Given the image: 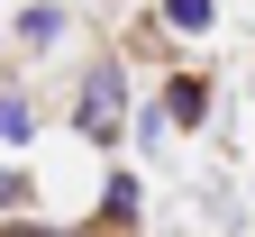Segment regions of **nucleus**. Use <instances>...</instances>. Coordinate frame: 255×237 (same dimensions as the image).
<instances>
[{
  "mask_svg": "<svg viewBox=\"0 0 255 237\" xmlns=\"http://www.w3.org/2000/svg\"><path fill=\"white\" fill-rule=\"evenodd\" d=\"M73 137H82V146H101V155L128 146V73H119V55H110V64H91V73L73 82Z\"/></svg>",
  "mask_w": 255,
  "mask_h": 237,
  "instance_id": "nucleus-1",
  "label": "nucleus"
},
{
  "mask_svg": "<svg viewBox=\"0 0 255 237\" xmlns=\"http://www.w3.org/2000/svg\"><path fill=\"white\" fill-rule=\"evenodd\" d=\"M137 174H128V164H110V174H101V201H91V228H101V237H128V228H137Z\"/></svg>",
  "mask_w": 255,
  "mask_h": 237,
  "instance_id": "nucleus-2",
  "label": "nucleus"
},
{
  "mask_svg": "<svg viewBox=\"0 0 255 237\" xmlns=\"http://www.w3.org/2000/svg\"><path fill=\"white\" fill-rule=\"evenodd\" d=\"M155 100H164V119H173V128H201V119H210V73H173Z\"/></svg>",
  "mask_w": 255,
  "mask_h": 237,
  "instance_id": "nucleus-3",
  "label": "nucleus"
},
{
  "mask_svg": "<svg viewBox=\"0 0 255 237\" xmlns=\"http://www.w3.org/2000/svg\"><path fill=\"white\" fill-rule=\"evenodd\" d=\"M9 37H18V46H55V37H64V9H55V0H37V9L9 18Z\"/></svg>",
  "mask_w": 255,
  "mask_h": 237,
  "instance_id": "nucleus-4",
  "label": "nucleus"
},
{
  "mask_svg": "<svg viewBox=\"0 0 255 237\" xmlns=\"http://www.w3.org/2000/svg\"><path fill=\"white\" fill-rule=\"evenodd\" d=\"M27 137H37V110H27V91L0 82V146H27Z\"/></svg>",
  "mask_w": 255,
  "mask_h": 237,
  "instance_id": "nucleus-5",
  "label": "nucleus"
},
{
  "mask_svg": "<svg viewBox=\"0 0 255 237\" xmlns=\"http://www.w3.org/2000/svg\"><path fill=\"white\" fill-rule=\"evenodd\" d=\"M210 18H219V0H164V27H173V37H201Z\"/></svg>",
  "mask_w": 255,
  "mask_h": 237,
  "instance_id": "nucleus-6",
  "label": "nucleus"
},
{
  "mask_svg": "<svg viewBox=\"0 0 255 237\" xmlns=\"http://www.w3.org/2000/svg\"><path fill=\"white\" fill-rule=\"evenodd\" d=\"M27 201H37V183H27V174H18V164H0V219H18V210H27Z\"/></svg>",
  "mask_w": 255,
  "mask_h": 237,
  "instance_id": "nucleus-7",
  "label": "nucleus"
},
{
  "mask_svg": "<svg viewBox=\"0 0 255 237\" xmlns=\"http://www.w3.org/2000/svg\"><path fill=\"white\" fill-rule=\"evenodd\" d=\"M0 237H82V228H55V219H0Z\"/></svg>",
  "mask_w": 255,
  "mask_h": 237,
  "instance_id": "nucleus-8",
  "label": "nucleus"
}]
</instances>
